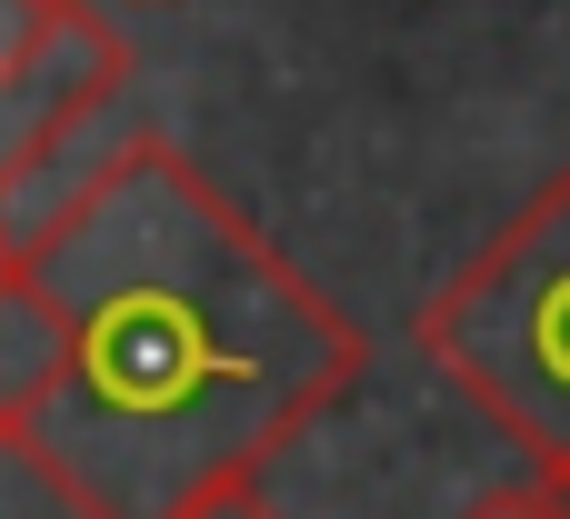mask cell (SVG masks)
I'll list each match as a JSON object with an SVG mask.
<instances>
[{"label": "cell", "mask_w": 570, "mask_h": 519, "mask_svg": "<svg viewBox=\"0 0 570 519\" xmlns=\"http://www.w3.org/2000/svg\"><path fill=\"white\" fill-rule=\"evenodd\" d=\"M10 250L60 320L20 460L70 519H170L240 490L371 370L341 300L160 130L110 140Z\"/></svg>", "instance_id": "cell-1"}, {"label": "cell", "mask_w": 570, "mask_h": 519, "mask_svg": "<svg viewBox=\"0 0 570 519\" xmlns=\"http://www.w3.org/2000/svg\"><path fill=\"white\" fill-rule=\"evenodd\" d=\"M421 360L570 500V170H551L411 320Z\"/></svg>", "instance_id": "cell-2"}, {"label": "cell", "mask_w": 570, "mask_h": 519, "mask_svg": "<svg viewBox=\"0 0 570 519\" xmlns=\"http://www.w3.org/2000/svg\"><path fill=\"white\" fill-rule=\"evenodd\" d=\"M50 360H60V320H50L40 280L20 270V250H0V460L20 450V420L50 390Z\"/></svg>", "instance_id": "cell-3"}, {"label": "cell", "mask_w": 570, "mask_h": 519, "mask_svg": "<svg viewBox=\"0 0 570 519\" xmlns=\"http://www.w3.org/2000/svg\"><path fill=\"white\" fill-rule=\"evenodd\" d=\"M70 10H80V0H0V110H10V80L50 50V30H60ZM10 150H20V140H10Z\"/></svg>", "instance_id": "cell-4"}, {"label": "cell", "mask_w": 570, "mask_h": 519, "mask_svg": "<svg viewBox=\"0 0 570 519\" xmlns=\"http://www.w3.org/2000/svg\"><path fill=\"white\" fill-rule=\"evenodd\" d=\"M461 519H570L561 490H541V480H511V490H481Z\"/></svg>", "instance_id": "cell-5"}, {"label": "cell", "mask_w": 570, "mask_h": 519, "mask_svg": "<svg viewBox=\"0 0 570 519\" xmlns=\"http://www.w3.org/2000/svg\"><path fill=\"white\" fill-rule=\"evenodd\" d=\"M170 519H291V510H271L261 480H240V490H210V500H190V510H170Z\"/></svg>", "instance_id": "cell-6"}, {"label": "cell", "mask_w": 570, "mask_h": 519, "mask_svg": "<svg viewBox=\"0 0 570 519\" xmlns=\"http://www.w3.org/2000/svg\"><path fill=\"white\" fill-rule=\"evenodd\" d=\"M0 250H10V220H0Z\"/></svg>", "instance_id": "cell-7"}]
</instances>
